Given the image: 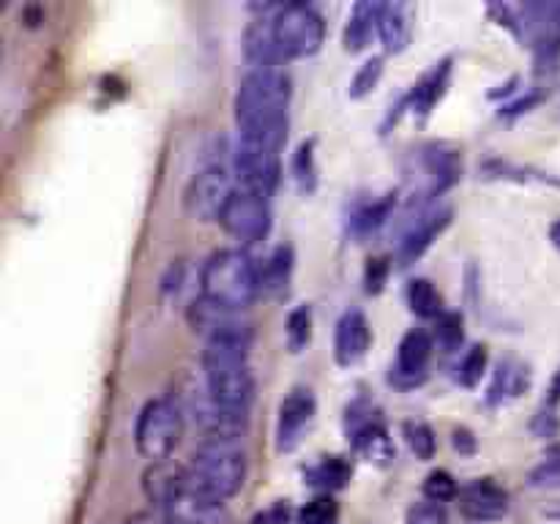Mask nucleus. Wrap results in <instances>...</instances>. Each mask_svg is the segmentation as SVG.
<instances>
[{"mask_svg":"<svg viewBox=\"0 0 560 524\" xmlns=\"http://www.w3.org/2000/svg\"><path fill=\"white\" fill-rule=\"evenodd\" d=\"M246 480V451L241 440H224V437H206L192 453L190 484L197 495L206 500L224 502L241 491Z\"/></svg>","mask_w":560,"mask_h":524,"instance_id":"obj_2","label":"nucleus"},{"mask_svg":"<svg viewBox=\"0 0 560 524\" xmlns=\"http://www.w3.org/2000/svg\"><path fill=\"white\" fill-rule=\"evenodd\" d=\"M372 344V328L364 312L350 309L339 317L337 333H333V355L339 366H355Z\"/></svg>","mask_w":560,"mask_h":524,"instance_id":"obj_13","label":"nucleus"},{"mask_svg":"<svg viewBox=\"0 0 560 524\" xmlns=\"http://www.w3.org/2000/svg\"><path fill=\"white\" fill-rule=\"evenodd\" d=\"M235 194L233 178L222 164H211L192 181L186 192V208L200 221H219L224 205Z\"/></svg>","mask_w":560,"mask_h":524,"instance_id":"obj_10","label":"nucleus"},{"mask_svg":"<svg viewBox=\"0 0 560 524\" xmlns=\"http://www.w3.org/2000/svg\"><path fill=\"white\" fill-rule=\"evenodd\" d=\"M206 391L222 407L249 413L252 402H255V375H252L249 364L211 369L206 371Z\"/></svg>","mask_w":560,"mask_h":524,"instance_id":"obj_12","label":"nucleus"},{"mask_svg":"<svg viewBox=\"0 0 560 524\" xmlns=\"http://www.w3.org/2000/svg\"><path fill=\"white\" fill-rule=\"evenodd\" d=\"M397 197L394 194H384V197H372V199H358V203L350 208L348 214V230L353 235H369V232L380 230L386 221L394 219Z\"/></svg>","mask_w":560,"mask_h":524,"instance_id":"obj_23","label":"nucleus"},{"mask_svg":"<svg viewBox=\"0 0 560 524\" xmlns=\"http://www.w3.org/2000/svg\"><path fill=\"white\" fill-rule=\"evenodd\" d=\"M549 402H560V371L558 375H555V380H552V386H549Z\"/></svg>","mask_w":560,"mask_h":524,"instance_id":"obj_40","label":"nucleus"},{"mask_svg":"<svg viewBox=\"0 0 560 524\" xmlns=\"http://www.w3.org/2000/svg\"><path fill=\"white\" fill-rule=\"evenodd\" d=\"M413 164H416L413 175H418L424 199L440 197L462 178L460 150L443 143H429L418 148V154L413 156Z\"/></svg>","mask_w":560,"mask_h":524,"instance_id":"obj_9","label":"nucleus"},{"mask_svg":"<svg viewBox=\"0 0 560 524\" xmlns=\"http://www.w3.org/2000/svg\"><path fill=\"white\" fill-rule=\"evenodd\" d=\"M183 435V410L175 399L159 397L145 402L134 426V446L150 462H167Z\"/></svg>","mask_w":560,"mask_h":524,"instance_id":"obj_4","label":"nucleus"},{"mask_svg":"<svg viewBox=\"0 0 560 524\" xmlns=\"http://www.w3.org/2000/svg\"><path fill=\"white\" fill-rule=\"evenodd\" d=\"M487 364H489L487 348H484V344H476V348L467 350L465 358H462L460 371H456V380H460L465 388H476L478 382H482L484 371H487Z\"/></svg>","mask_w":560,"mask_h":524,"instance_id":"obj_31","label":"nucleus"},{"mask_svg":"<svg viewBox=\"0 0 560 524\" xmlns=\"http://www.w3.org/2000/svg\"><path fill=\"white\" fill-rule=\"evenodd\" d=\"M449 74H451V61L438 63L433 72L424 74V77L413 85L411 96L405 99L407 110H411L416 118H427L429 112H433V107L440 101V96H443L446 85H449Z\"/></svg>","mask_w":560,"mask_h":524,"instance_id":"obj_24","label":"nucleus"},{"mask_svg":"<svg viewBox=\"0 0 560 524\" xmlns=\"http://www.w3.org/2000/svg\"><path fill=\"white\" fill-rule=\"evenodd\" d=\"M407 304H411L413 315L424 317V320H438L443 315V301L429 279H413L407 284Z\"/></svg>","mask_w":560,"mask_h":524,"instance_id":"obj_28","label":"nucleus"},{"mask_svg":"<svg viewBox=\"0 0 560 524\" xmlns=\"http://www.w3.org/2000/svg\"><path fill=\"white\" fill-rule=\"evenodd\" d=\"M337 502L331 495H320L306 502L299 513V524H333L337 522Z\"/></svg>","mask_w":560,"mask_h":524,"instance_id":"obj_34","label":"nucleus"},{"mask_svg":"<svg viewBox=\"0 0 560 524\" xmlns=\"http://www.w3.org/2000/svg\"><path fill=\"white\" fill-rule=\"evenodd\" d=\"M293 85L284 69H249L235 90L239 137L282 150Z\"/></svg>","mask_w":560,"mask_h":524,"instance_id":"obj_1","label":"nucleus"},{"mask_svg":"<svg viewBox=\"0 0 560 524\" xmlns=\"http://www.w3.org/2000/svg\"><path fill=\"white\" fill-rule=\"evenodd\" d=\"M190 486V470L178 467L172 462H156L150 464V470L143 478L145 497L154 502L156 508H167L183 489Z\"/></svg>","mask_w":560,"mask_h":524,"instance_id":"obj_18","label":"nucleus"},{"mask_svg":"<svg viewBox=\"0 0 560 524\" xmlns=\"http://www.w3.org/2000/svg\"><path fill=\"white\" fill-rule=\"evenodd\" d=\"M290 277H293V248L277 246L271 252V257L266 259V266L260 268L263 293H284L290 284Z\"/></svg>","mask_w":560,"mask_h":524,"instance_id":"obj_26","label":"nucleus"},{"mask_svg":"<svg viewBox=\"0 0 560 524\" xmlns=\"http://www.w3.org/2000/svg\"><path fill=\"white\" fill-rule=\"evenodd\" d=\"M244 56L249 69H282L284 66V52L279 50L277 39H273L271 20H257L249 25L244 36Z\"/></svg>","mask_w":560,"mask_h":524,"instance_id":"obj_19","label":"nucleus"},{"mask_svg":"<svg viewBox=\"0 0 560 524\" xmlns=\"http://www.w3.org/2000/svg\"><path fill=\"white\" fill-rule=\"evenodd\" d=\"M233 175L241 183V188L255 192L260 197H271L273 188L279 186V148L255 143V139L239 137L233 148Z\"/></svg>","mask_w":560,"mask_h":524,"instance_id":"obj_7","label":"nucleus"},{"mask_svg":"<svg viewBox=\"0 0 560 524\" xmlns=\"http://www.w3.org/2000/svg\"><path fill=\"white\" fill-rule=\"evenodd\" d=\"M446 522H449V513H446V508L440 505V502L424 500L407 508L405 524H446Z\"/></svg>","mask_w":560,"mask_h":524,"instance_id":"obj_38","label":"nucleus"},{"mask_svg":"<svg viewBox=\"0 0 560 524\" xmlns=\"http://www.w3.org/2000/svg\"><path fill=\"white\" fill-rule=\"evenodd\" d=\"M465 339V322H462V315L456 312H443L438 317V326H435V342L443 353H456Z\"/></svg>","mask_w":560,"mask_h":524,"instance_id":"obj_30","label":"nucleus"},{"mask_svg":"<svg viewBox=\"0 0 560 524\" xmlns=\"http://www.w3.org/2000/svg\"><path fill=\"white\" fill-rule=\"evenodd\" d=\"M378 36L389 52H402L413 36V9L407 3H386L380 7Z\"/></svg>","mask_w":560,"mask_h":524,"instance_id":"obj_22","label":"nucleus"},{"mask_svg":"<svg viewBox=\"0 0 560 524\" xmlns=\"http://www.w3.org/2000/svg\"><path fill=\"white\" fill-rule=\"evenodd\" d=\"M284 339H288L290 353H301L312 339V309L309 306H295L288 315L284 326Z\"/></svg>","mask_w":560,"mask_h":524,"instance_id":"obj_29","label":"nucleus"},{"mask_svg":"<svg viewBox=\"0 0 560 524\" xmlns=\"http://www.w3.org/2000/svg\"><path fill=\"white\" fill-rule=\"evenodd\" d=\"M380 74H384V58H369V61L355 72L353 83H350V96H353V99H361V96L369 94V90L378 85Z\"/></svg>","mask_w":560,"mask_h":524,"instance_id":"obj_35","label":"nucleus"},{"mask_svg":"<svg viewBox=\"0 0 560 524\" xmlns=\"http://www.w3.org/2000/svg\"><path fill=\"white\" fill-rule=\"evenodd\" d=\"M161 516L170 524H228L222 505L206 500L192 489V484L175 497L167 508H161Z\"/></svg>","mask_w":560,"mask_h":524,"instance_id":"obj_16","label":"nucleus"},{"mask_svg":"<svg viewBox=\"0 0 560 524\" xmlns=\"http://www.w3.org/2000/svg\"><path fill=\"white\" fill-rule=\"evenodd\" d=\"M203 298L228 309H249L263 293L260 268L241 248H222L211 254L200 277Z\"/></svg>","mask_w":560,"mask_h":524,"instance_id":"obj_3","label":"nucleus"},{"mask_svg":"<svg viewBox=\"0 0 560 524\" xmlns=\"http://www.w3.org/2000/svg\"><path fill=\"white\" fill-rule=\"evenodd\" d=\"M460 495V486H456L454 475L449 473V470H433V473L424 478V497L433 502H449L454 500V497Z\"/></svg>","mask_w":560,"mask_h":524,"instance_id":"obj_33","label":"nucleus"},{"mask_svg":"<svg viewBox=\"0 0 560 524\" xmlns=\"http://www.w3.org/2000/svg\"><path fill=\"white\" fill-rule=\"evenodd\" d=\"M460 508L473 522H492L509 511V495L492 480H473L460 491Z\"/></svg>","mask_w":560,"mask_h":524,"instance_id":"obj_15","label":"nucleus"},{"mask_svg":"<svg viewBox=\"0 0 560 524\" xmlns=\"http://www.w3.org/2000/svg\"><path fill=\"white\" fill-rule=\"evenodd\" d=\"M350 475H353V467H350L348 459L326 456V459H320V462H317L309 473H306V480L328 495V491L342 489V486L350 480Z\"/></svg>","mask_w":560,"mask_h":524,"instance_id":"obj_27","label":"nucleus"},{"mask_svg":"<svg viewBox=\"0 0 560 524\" xmlns=\"http://www.w3.org/2000/svg\"><path fill=\"white\" fill-rule=\"evenodd\" d=\"M315 413H317L315 393L304 386H295L293 391L282 399V404H279V415H277V448L279 451L288 453L299 446L301 437H304V431L309 429L312 421H315Z\"/></svg>","mask_w":560,"mask_h":524,"instance_id":"obj_11","label":"nucleus"},{"mask_svg":"<svg viewBox=\"0 0 560 524\" xmlns=\"http://www.w3.org/2000/svg\"><path fill=\"white\" fill-rule=\"evenodd\" d=\"M549 241H552V246L560 252V219L549 227Z\"/></svg>","mask_w":560,"mask_h":524,"instance_id":"obj_41","label":"nucleus"},{"mask_svg":"<svg viewBox=\"0 0 560 524\" xmlns=\"http://www.w3.org/2000/svg\"><path fill=\"white\" fill-rule=\"evenodd\" d=\"M397 257L400 266H411L433 246L435 237L449 227L451 208L433 205L427 199H413L411 208L397 216Z\"/></svg>","mask_w":560,"mask_h":524,"instance_id":"obj_5","label":"nucleus"},{"mask_svg":"<svg viewBox=\"0 0 560 524\" xmlns=\"http://www.w3.org/2000/svg\"><path fill=\"white\" fill-rule=\"evenodd\" d=\"M531 386V371L522 361L506 358L500 361L498 369L492 371V382H489L487 402L489 404H509L520 399Z\"/></svg>","mask_w":560,"mask_h":524,"instance_id":"obj_21","label":"nucleus"},{"mask_svg":"<svg viewBox=\"0 0 560 524\" xmlns=\"http://www.w3.org/2000/svg\"><path fill=\"white\" fill-rule=\"evenodd\" d=\"M271 219L268 197L246 192V188H235V194L219 216V224L239 243H257L271 232Z\"/></svg>","mask_w":560,"mask_h":524,"instance_id":"obj_8","label":"nucleus"},{"mask_svg":"<svg viewBox=\"0 0 560 524\" xmlns=\"http://www.w3.org/2000/svg\"><path fill=\"white\" fill-rule=\"evenodd\" d=\"M405 442L418 459H433L435 456V448H438V440H435V431L429 429L424 421H407L405 424Z\"/></svg>","mask_w":560,"mask_h":524,"instance_id":"obj_32","label":"nucleus"},{"mask_svg":"<svg viewBox=\"0 0 560 524\" xmlns=\"http://www.w3.org/2000/svg\"><path fill=\"white\" fill-rule=\"evenodd\" d=\"M190 322L195 331L206 333V339L222 337V333L233 331H246L252 328V320L241 309H228V306H219L214 301H195L190 309Z\"/></svg>","mask_w":560,"mask_h":524,"instance_id":"obj_17","label":"nucleus"},{"mask_svg":"<svg viewBox=\"0 0 560 524\" xmlns=\"http://www.w3.org/2000/svg\"><path fill=\"white\" fill-rule=\"evenodd\" d=\"M192 415L203 426L206 437H224V440H241V435L249 426V413L228 410L203 391L200 399H192Z\"/></svg>","mask_w":560,"mask_h":524,"instance_id":"obj_14","label":"nucleus"},{"mask_svg":"<svg viewBox=\"0 0 560 524\" xmlns=\"http://www.w3.org/2000/svg\"><path fill=\"white\" fill-rule=\"evenodd\" d=\"M527 480L533 489H560V453H552L538 467H533Z\"/></svg>","mask_w":560,"mask_h":524,"instance_id":"obj_37","label":"nucleus"},{"mask_svg":"<svg viewBox=\"0 0 560 524\" xmlns=\"http://www.w3.org/2000/svg\"><path fill=\"white\" fill-rule=\"evenodd\" d=\"M380 3H355L344 25V50L358 52L369 45V39L378 34Z\"/></svg>","mask_w":560,"mask_h":524,"instance_id":"obj_25","label":"nucleus"},{"mask_svg":"<svg viewBox=\"0 0 560 524\" xmlns=\"http://www.w3.org/2000/svg\"><path fill=\"white\" fill-rule=\"evenodd\" d=\"M293 175L299 181L301 192H312L317 181V170H315V154H312V143H304L299 148L293 159Z\"/></svg>","mask_w":560,"mask_h":524,"instance_id":"obj_36","label":"nucleus"},{"mask_svg":"<svg viewBox=\"0 0 560 524\" xmlns=\"http://www.w3.org/2000/svg\"><path fill=\"white\" fill-rule=\"evenodd\" d=\"M429 358H433V339L424 331H407L397 350V377L407 382H418L427 375Z\"/></svg>","mask_w":560,"mask_h":524,"instance_id":"obj_20","label":"nucleus"},{"mask_svg":"<svg viewBox=\"0 0 560 524\" xmlns=\"http://www.w3.org/2000/svg\"><path fill=\"white\" fill-rule=\"evenodd\" d=\"M271 31L284 58H309L326 41V23L320 12L306 3H288V7L273 9Z\"/></svg>","mask_w":560,"mask_h":524,"instance_id":"obj_6","label":"nucleus"},{"mask_svg":"<svg viewBox=\"0 0 560 524\" xmlns=\"http://www.w3.org/2000/svg\"><path fill=\"white\" fill-rule=\"evenodd\" d=\"M386 279H389V263L380 257L369 259V266H366V293L378 295L384 290Z\"/></svg>","mask_w":560,"mask_h":524,"instance_id":"obj_39","label":"nucleus"}]
</instances>
